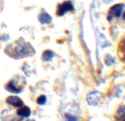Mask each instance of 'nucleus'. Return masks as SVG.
Here are the masks:
<instances>
[{"label":"nucleus","mask_w":125,"mask_h":121,"mask_svg":"<svg viewBox=\"0 0 125 121\" xmlns=\"http://www.w3.org/2000/svg\"><path fill=\"white\" fill-rule=\"evenodd\" d=\"M4 52L12 59H22L32 56L35 54V50L29 42L20 38L8 44L4 49Z\"/></svg>","instance_id":"1"},{"label":"nucleus","mask_w":125,"mask_h":121,"mask_svg":"<svg viewBox=\"0 0 125 121\" xmlns=\"http://www.w3.org/2000/svg\"><path fill=\"white\" fill-rule=\"evenodd\" d=\"M26 84L27 81L24 76L18 74V75L14 76L8 83L5 84L4 88L8 92L18 94V93L22 92L23 90V89L26 86Z\"/></svg>","instance_id":"2"},{"label":"nucleus","mask_w":125,"mask_h":121,"mask_svg":"<svg viewBox=\"0 0 125 121\" xmlns=\"http://www.w3.org/2000/svg\"><path fill=\"white\" fill-rule=\"evenodd\" d=\"M104 96L101 92L99 91H94L87 95V102L89 105L92 106H97L104 103Z\"/></svg>","instance_id":"3"},{"label":"nucleus","mask_w":125,"mask_h":121,"mask_svg":"<svg viewBox=\"0 0 125 121\" xmlns=\"http://www.w3.org/2000/svg\"><path fill=\"white\" fill-rule=\"evenodd\" d=\"M124 8V5L121 3L115 4L109 10L108 12V20L109 22H112L114 19H117L119 17H121L123 10Z\"/></svg>","instance_id":"4"},{"label":"nucleus","mask_w":125,"mask_h":121,"mask_svg":"<svg viewBox=\"0 0 125 121\" xmlns=\"http://www.w3.org/2000/svg\"><path fill=\"white\" fill-rule=\"evenodd\" d=\"M74 11V7L70 1H65L62 3H59L57 5L56 14L58 17L64 16L66 12Z\"/></svg>","instance_id":"5"},{"label":"nucleus","mask_w":125,"mask_h":121,"mask_svg":"<svg viewBox=\"0 0 125 121\" xmlns=\"http://www.w3.org/2000/svg\"><path fill=\"white\" fill-rule=\"evenodd\" d=\"M6 103L8 105L12 106L14 108H19L21 106L24 105V103L22 100V99L19 98L18 96H15V95H11V96H8L6 99Z\"/></svg>","instance_id":"6"},{"label":"nucleus","mask_w":125,"mask_h":121,"mask_svg":"<svg viewBox=\"0 0 125 121\" xmlns=\"http://www.w3.org/2000/svg\"><path fill=\"white\" fill-rule=\"evenodd\" d=\"M38 20H39V22H41L42 24H49V23L52 22V18L45 11V10L42 9L41 13L38 15Z\"/></svg>","instance_id":"7"},{"label":"nucleus","mask_w":125,"mask_h":121,"mask_svg":"<svg viewBox=\"0 0 125 121\" xmlns=\"http://www.w3.org/2000/svg\"><path fill=\"white\" fill-rule=\"evenodd\" d=\"M17 114L20 117L22 118H27L31 115V110L27 106L22 105L21 107L18 108L17 110Z\"/></svg>","instance_id":"8"},{"label":"nucleus","mask_w":125,"mask_h":121,"mask_svg":"<svg viewBox=\"0 0 125 121\" xmlns=\"http://www.w3.org/2000/svg\"><path fill=\"white\" fill-rule=\"evenodd\" d=\"M54 53L50 50H46L44 51L43 53H42V61H49L52 60V58L54 57Z\"/></svg>","instance_id":"9"},{"label":"nucleus","mask_w":125,"mask_h":121,"mask_svg":"<svg viewBox=\"0 0 125 121\" xmlns=\"http://www.w3.org/2000/svg\"><path fill=\"white\" fill-rule=\"evenodd\" d=\"M46 102V97L45 96V95H40L39 97H37V103L38 104V105H45Z\"/></svg>","instance_id":"10"},{"label":"nucleus","mask_w":125,"mask_h":121,"mask_svg":"<svg viewBox=\"0 0 125 121\" xmlns=\"http://www.w3.org/2000/svg\"><path fill=\"white\" fill-rule=\"evenodd\" d=\"M116 115L118 116V117H122L123 116V118L125 116V106H121V107L118 109V112H117V114H116Z\"/></svg>","instance_id":"11"},{"label":"nucleus","mask_w":125,"mask_h":121,"mask_svg":"<svg viewBox=\"0 0 125 121\" xmlns=\"http://www.w3.org/2000/svg\"><path fill=\"white\" fill-rule=\"evenodd\" d=\"M66 120L67 121H77V118L75 117V115H72L71 114H67Z\"/></svg>","instance_id":"12"},{"label":"nucleus","mask_w":125,"mask_h":121,"mask_svg":"<svg viewBox=\"0 0 125 121\" xmlns=\"http://www.w3.org/2000/svg\"><path fill=\"white\" fill-rule=\"evenodd\" d=\"M122 44H123V46L121 48H122V51H123V54H124V60L125 61V39L123 41Z\"/></svg>","instance_id":"13"},{"label":"nucleus","mask_w":125,"mask_h":121,"mask_svg":"<svg viewBox=\"0 0 125 121\" xmlns=\"http://www.w3.org/2000/svg\"><path fill=\"white\" fill-rule=\"evenodd\" d=\"M4 8V3L3 0H0V12H2V11L3 10Z\"/></svg>","instance_id":"14"},{"label":"nucleus","mask_w":125,"mask_h":121,"mask_svg":"<svg viewBox=\"0 0 125 121\" xmlns=\"http://www.w3.org/2000/svg\"><path fill=\"white\" fill-rule=\"evenodd\" d=\"M123 18H124V20L125 21V12H124V14H123Z\"/></svg>","instance_id":"15"},{"label":"nucleus","mask_w":125,"mask_h":121,"mask_svg":"<svg viewBox=\"0 0 125 121\" xmlns=\"http://www.w3.org/2000/svg\"><path fill=\"white\" fill-rule=\"evenodd\" d=\"M123 121H125V116L124 117V119H123Z\"/></svg>","instance_id":"16"},{"label":"nucleus","mask_w":125,"mask_h":121,"mask_svg":"<svg viewBox=\"0 0 125 121\" xmlns=\"http://www.w3.org/2000/svg\"><path fill=\"white\" fill-rule=\"evenodd\" d=\"M27 121H34V120H27Z\"/></svg>","instance_id":"17"}]
</instances>
